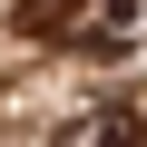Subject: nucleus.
Masks as SVG:
<instances>
[{
    "label": "nucleus",
    "instance_id": "1",
    "mask_svg": "<svg viewBox=\"0 0 147 147\" xmlns=\"http://www.w3.org/2000/svg\"><path fill=\"white\" fill-rule=\"evenodd\" d=\"M49 147H147V98L108 88V98H88V108H69Z\"/></svg>",
    "mask_w": 147,
    "mask_h": 147
},
{
    "label": "nucleus",
    "instance_id": "2",
    "mask_svg": "<svg viewBox=\"0 0 147 147\" xmlns=\"http://www.w3.org/2000/svg\"><path fill=\"white\" fill-rule=\"evenodd\" d=\"M137 39H147V0H88L69 30V49H88V59H127Z\"/></svg>",
    "mask_w": 147,
    "mask_h": 147
},
{
    "label": "nucleus",
    "instance_id": "3",
    "mask_svg": "<svg viewBox=\"0 0 147 147\" xmlns=\"http://www.w3.org/2000/svg\"><path fill=\"white\" fill-rule=\"evenodd\" d=\"M79 10H88V0H20V30H30V39H69Z\"/></svg>",
    "mask_w": 147,
    "mask_h": 147
}]
</instances>
